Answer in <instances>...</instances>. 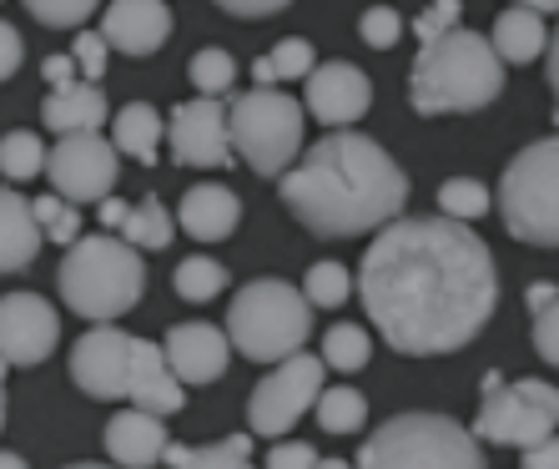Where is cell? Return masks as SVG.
Instances as JSON below:
<instances>
[{"instance_id": "24", "label": "cell", "mask_w": 559, "mask_h": 469, "mask_svg": "<svg viewBox=\"0 0 559 469\" xmlns=\"http://www.w3.org/2000/svg\"><path fill=\"white\" fill-rule=\"evenodd\" d=\"M162 137H167V121L156 117V106H146V102H127L117 117H111V142L121 146V156L142 162V167L156 162Z\"/></svg>"}, {"instance_id": "7", "label": "cell", "mask_w": 559, "mask_h": 469, "mask_svg": "<svg viewBox=\"0 0 559 469\" xmlns=\"http://www.w3.org/2000/svg\"><path fill=\"white\" fill-rule=\"evenodd\" d=\"M499 218L530 248H559V137L530 142L499 177Z\"/></svg>"}, {"instance_id": "49", "label": "cell", "mask_w": 559, "mask_h": 469, "mask_svg": "<svg viewBox=\"0 0 559 469\" xmlns=\"http://www.w3.org/2000/svg\"><path fill=\"white\" fill-rule=\"evenodd\" d=\"M520 5H534V11H559V0H520Z\"/></svg>"}, {"instance_id": "48", "label": "cell", "mask_w": 559, "mask_h": 469, "mask_svg": "<svg viewBox=\"0 0 559 469\" xmlns=\"http://www.w3.org/2000/svg\"><path fill=\"white\" fill-rule=\"evenodd\" d=\"M524 298H530V308L539 313V308H549V303L559 298V288L555 283H530V293H524Z\"/></svg>"}, {"instance_id": "45", "label": "cell", "mask_w": 559, "mask_h": 469, "mask_svg": "<svg viewBox=\"0 0 559 469\" xmlns=\"http://www.w3.org/2000/svg\"><path fill=\"white\" fill-rule=\"evenodd\" d=\"M520 459H524V469H559V434H549V439L530 444Z\"/></svg>"}, {"instance_id": "38", "label": "cell", "mask_w": 559, "mask_h": 469, "mask_svg": "<svg viewBox=\"0 0 559 469\" xmlns=\"http://www.w3.org/2000/svg\"><path fill=\"white\" fill-rule=\"evenodd\" d=\"M106 46H111V40H106L102 31H81V36L71 40V56L81 61V77H86V81H102L106 77Z\"/></svg>"}, {"instance_id": "35", "label": "cell", "mask_w": 559, "mask_h": 469, "mask_svg": "<svg viewBox=\"0 0 559 469\" xmlns=\"http://www.w3.org/2000/svg\"><path fill=\"white\" fill-rule=\"evenodd\" d=\"M31 208H36V218H40V227H46V237H51V243L71 248V243L81 237V212H76V202H71V197L51 192V197H36Z\"/></svg>"}, {"instance_id": "34", "label": "cell", "mask_w": 559, "mask_h": 469, "mask_svg": "<svg viewBox=\"0 0 559 469\" xmlns=\"http://www.w3.org/2000/svg\"><path fill=\"white\" fill-rule=\"evenodd\" d=\"M439 212H449L459 222H479L489 212V187L474 183V177H449L439 187Z\"/></svg>"}, {"instance_id": "17", "label": "cell", "mask_w": 559, "mask_h": 469, "mask_svg": "<svg viewBox=\"0 0 559 469\" xmlns=\"http://www.w3.org/2000/svg\"><path fill=\"white\" fill-rule=\"evenodd\" d=\"M127 399L131 404L152 409V414H177L187 399V384L182 374L171 368L167 359V343H152V339H136L131 343V384H127Z\"/></svg>"}, {"instance_id": "46", "label": "cell", "mask_w": 559, "mask_h": 469, "mask_svg": "<svg viewBox=\"0 0 559 469\" xmlns=\"http://www.w3.org/2000/svg\"><path fill=\"white\" fill-rule=\"evenodd\" d=\"M127 202H121V197H102V212H96V218H102V227H111V233H121V222H127Z\"/></svg>"}, {"instance_id": "40", "label": "cell", "mask_w": 559, "mask_h": 469, "mask_svg": "<svg viewBox=\"0 0 559 469\" xmlns=\"http://www.w3.org/2000/svg\"><path fill=\"white\" fill-rule=\"evenodd\" d=\"M534 349H539V359L549 368H559V298L534 313Z\"/></svg>"}, {"instance_id": "36", "label": "cell", "mask_w": 559, "mask_h": 469, "mask_svg": "<svg viewBox=\"0 0 559 469\" xmlns=\"http://www.w3.org/2000/svg\"><path fill=\"white\" fill-rule=\"evenodd\" d=\"M26 11L36 15L40 26L71 31V26H81L92 11H102V0H26Z\"/></svg>"}, {"instance_id": "37", "label": "cell", "mask_w": 559, "mask_h": 469, "mask_svg": "<svg viewBox=\"0 0 559 469\" xmlns=\"http://www.w3.org/2000/svg\"><path fill=\"white\" fill-rule=\"evenodd\" d=\"M358 36H364V46H373V51H389L393 40L404 36V21H399L393 5H368V11L358 15Z\"/></svg>"}, {"instance_id": "42", "label": "cell", "mask_w": 559, "mask_h": 469, "mask_svg": "<svg viewBox=\"0 0 559 469\" xmlns=\"http://www.w3.org/2000/svg\"><path fill=\"white\" fill-rule=\"evenodd\" d=\"M227 15H242V21H258V15H277V11H287L293 0H217Z\"/></svg>"}, {"instance_id": "41", "label": "cell", "mask_w": 559, "mask_h": 469, "mask_svg": "<svg viewBox=\"0 0 559 469\" xmlns=\"http://www.w3.org/2000/svg\"><path fill=\"white\" fill-rule=\"evenodd\" d=\"M312 465H323V455L302 439H277L267 449V469H312Z\"/></svg>"}, {"instance_id": "31", "label": "cell", "mask_w": 559, "mask_h": 469, "mask_svg": "<svg viewBox=\"0 0 559 469\" xmlns=\"http://www.w3.org/2000/svg\"><path fill=\"white\" fill-rule=\"evenodd\" d=\"M171 288H177V298H187V303H212L222 288H227V268H222L217 258H187V262H177Z\"/></svg>"}, {"instance_id": "16", "label": "cell", "mask_w": 559, "mask_h": 469, "mask_svg": "<svg viewBox=\"0 0 559 469\" xmlns=\"http://www.w3.org/2000/svg\"><path fill=\"white\" fill-rule=\"evenodd\" d=\"M102 36L111 40V51L152 56L171 36V11L162 0H111L102 11Z\"/></svg>"}, {"instance_id": "4", "label": "cell", "mask_w": 559, "mask_h": 469, "mask_svg": "<svg viewBox=\"0 0 559 469\" xmlns=\"http://www.w3.org/2000/svg\"><path fill=\"white\" fill-rule=\"evenodd\" d=\"M56 288H61L66 308L86 318V324H117L121 313H131L142 303L146 288V262L142 248L127 243L121 233H92L76 237L66 248L61 268H56Z\"/></svg>"}, {"instance_id": "11", "label": "cell", "mask_w": 559, "mask_h": 469, "mask_svg": "<svg viewBox=\"0 0 559 469\" xmlns=\"http://www.w3.org/2000/svg\"><path fill=\"white\" fill-rule=\"evenodd\" d=\"M46 177L71 202H102V197H111V187L121 177V146L106 142L102 131H66L51 146Z\"/></svg>"}, {"instance_id": "30", "label": "cell", "mask_w": 559, "mask_h": 469, "mask_svg": "<svg viewBox=\"0 0 559 469\" xmlns=\"http://www.w3.org/2000/svg\"><path fill=\"white\" fill-rule=\"evenodd\" d=\"M368 359H373V339H368V328L333 324L323 333V364L333 368V374H358Z\"/></svg>"}, {"instance_id": "9", "label": "cell", "mask_w": 559, "mask_h": 469, "mask_svg": "<svg viewBox=\"0 0 559 469\" xmlns=\"http://www.w3.org/2000/svg\"><path fill=\"white\" fill-rule=\"evenodd\" d=\"M559 424V389L545 378H514L509 384L499 368L484 374V404L474 414V434L484 444H504V449H530L549 439Z\"/></svg>"}, {"instance_id": "5", "label": "cell", "mask_w": 559, "mask_h": 469, "mask_svg": "<svg viewBox=\"0 0 559 469\" xmlns=\"http://www.w3.org/2000/svg\"><path fill=\"white\" fill-rule=\"evenodd\" d=\"M233 349L252 364H283L312 339V298L283 278H252L227 308Z\"/></svg>"}, {"instance_id": "25", "label": "cell", "mask_w": 559, "mask_h": 469, "mask_svg": "<svg viewBox=\"0 0 559 469\" xmlns=\"http://www.w3.org/2000/svg\"><path fill=\"white\" fill-rule=\"evenodd\" d=\"M252 459V434H233V439H217V444H167L162 465H177V469H242Z\"/></svg>"}, {"instance_id": "28", "label": "cell", "mask_w": 559, "mask_h": 469, "mask_svg": "<svg viewBox=\"0 0 559 469\" xmlns=\"http://www.w3.org/2000/svg\"><path fill=\"white\" fill-rule=\"evenodd\" d=\"M312 40L302 36H287L273 46V56H258V66H252V77H258V86H277V81H308L312 71Z\"/></svg>"}, {"instance_id": "23", "label": "cell", "mask_w": 559, "mask_h": 469, "mask_svg": "<svg viewBox=\"0 0 559 469\" xmlns=\"http://www.w3.org/2000/svg\"><path fill=\"white\" fill-rule=\"evenodd\" d=\"M495 51L514 66H530L534 56L549 51V26H545V11H534V5H520V0H509V11H499L495 21Z\"/></svg>"}, {"instance_id": "1", "label": "cell", "mask_w": 559, "mask_h": 469, "mask_svg": "<svg viewBox=\"0 0 559 469\" xmlns=\"http://www.w3.org/2000/svg\"><path fill=\"white\" fill-rule=\"evenodd\" d=\"M358 303L373 333L404 359L459 353L484 333L499 303L495 253L468 222L393 218L358 268Z\"/></svg>"}, {"instance_id": "10", "label": "cell", "mask_w": 559, "mask_h": 469, "mask_svg": "<svg viewBox=\"0 0 559 469\" xmlns=\"http://www.w3.org/2000/svg\"><path fill=\"white\" fill-rule=\"evenodd\" d=\"M323 353H293V359H283V364L273 368V374L262 378L258 389H252L248 399V424L258 439H283L293 424H298L302 414H308L312 404H318V394H323Z\"/></svg>"}, {"instance_id": "2", "label": "cell", "mask_w": 559, "mask_h": 469, "mask_svg": "<svg viewBox=\"0 0 559 469\" xmlns=\"http://www.w3.org/2000/svg\"><path fill=\"white\" fill-rule=\"evenodd\" d=\"M277 197L312 237H358L404 212L408 177L378 142L358 131H328L277 177Z\"/></svg>"}, {"instance_id": "47", "label": "cell", "mask_w": 559, "mask_h": 469, "mask_svg": "<svg viewBox=\"0 0 559 469\" xmlns=\"http://www.w3.org/2000/svg\"><path fill=\"white\" fill-rule=\"evenodd\" d=\"M549 61H545V77H549V92H555V121H559V26H555V46H549Z\"/></svg>"}, {"instance_id": "15", "label": "cell", "mask_w": 559, "mask_h": 469, "mask_svg": "<svg viewBox=\"0 0 559 469\" xmlns=\"http://www.w3.org/2000/svg\"><path fill=\"white\" fill-rule=\"evenodd\" d=\"M308 112L323 127H353L358 117H368L373 106V81L358 71L353 61H323L308 71Z\"/></svg>"}, {"instance_id": "13", "label": "cell", "mask_w": 559, "mask_h": 469, "mask_svg": "<svg viewBox=\"0 0 559 469\" xmlns=\"http://www.w3.org/2000/svg\"><path fill=\"white\" fill-rule=\"evenodd\" d=\"M167 142L177 167H222L237 152L222 96H197V102L177 106L167 117Z\"/></svg>"}, {"instance_id": "43", "label": "cell", "mask_w": 559, "mask_h": 469, "mask_svg": "<svg viewBox=\"0 0 559 469\" xmlns=\"http://www.w3.org/2000/svg\"><path fill=\"white\" fill-rule=\"evenodd\" d=\"M0 46H5V51H0V77L11 81L15 71H21V61H26V46H21V31H15V26H5V31H0Z\"/></svg>"}, {"instance_id": "33", "label": "cell", "mask_w": 559, "mask_h": 469, "mask_svg": "<svg viewBox=\"0 0 559 469\" xmlns=\"http://www.w3.org/2000/svg\"><path fill=\"white\" fill-rule=\"evenodd\" d=\"M302 293L312 298V308H343L353 298V278L343 262H312L302 278Z\"/></svg>"}, {"instance_id": "20", "label": "cell", "mask_w": 559, "mask_h": 469, "mask_svg": "<svg viewBox=\"0 0 559 469\" xmlns=\"http://www.w3.org/2000/svg\"><path fill=\"white\" fill-rule=\"evenodd\" d=\"M177 222H182V233L197 237V243H222V237L237 233V222H242V202H237L233 187L197 183V187H187L182 208H177Z\"/></svg>"}, {"instance_id": "32", "label": "cell", "mask_w": 559, "mask_h": 469, "mask_svg": "<svg viewBox=\"0 0 559 469\" xmlns=\"http://www.w3.org/2000/svg\"><path fill=\"white\" fill-rule=\"evenodd\" d=\"M187 77H192V86L202 96H222V92H233L237 61H233V51H222V46H202V51L192 56V66H187Z\"/></svg>"}, {"instance_id": "18", "label": "cell", "mask_w": 559, "mask_h": 469, "mask_svg": "<svg viewBox=\"0 0 559 469\" xmlns=\"http://www.w3.org/2000/svg\"><path fill=\"white\" fill-rule=\"evenodd\" d=\"M167 359L182 374V384H217L233 359V333L212 324H177L167 333Z\"/></svg>"}, {"instance_id": "29", "label": "cell", "mask_w": 559, "mask_h": 469, "mask_svg": "<svg viewBox=\"0 0 559 469\" xmlns=\"http://www.w3.org/2000/svg\"><path fill=\"white\" fill-rule=\"evenodd\" d=\"M312 414H318V424H323L328 434H353V430H364L368 399L358 389H348V384H333V389L318 394Z\"/></svg>"}, {"instance_id": "21", "label": "cell", "mask_w": 559, "mask_h": 469, "mask_svg": "<svg viewBox=\"0 0 559 469\" xmlns=\"http://www.w3.org/2000/svg\"><path fill=\"white\" fill-rule=\"evenodd\" d=\"M40 243H46V227H40L36 208H31L26 197L15 192V183L5 187V197H0V268L5 273H21V268H31L40 253Z\"/></svg>"}, {"instance_id": "26", "label": "cell", "mask_w": 559, "mask_h": 469, "mask_svg": "<svg viewBox=\"0 0 559 469\" xmlns=\"http://www.w3.org/2000/svg\"><path fill=\"white\" fill-rule=\"evenodd\" d=\"M46 162H51V146L40 142L36 131L15 127L5 131V142H0V172H5V183H31V177H46Z\"/></svg>"}, {"instance_id": "27", "label": "cell", "mask_w": 559, "mask_h": 469, "mask_svg": "<svg viewBox=\"0 0 559 469\" xmlns=\"http://www.w3.org/2000/svg\"><path fill=\"white\" fill-rule=\"evenodd\" d=\"M177 227L182 222L171 218L156 197H146V202H136V208L127 212V222H121V237L127 243H136L142 253H162V248H171V237H177Z\"/></svg>"}, {"instance_id": "22", "label": "cell", "mask_w": 559, "mask_h": 469, "mask_svg": "<svg viewBox=\"0 0 559 469\" xmlns=\"http://www.w3.org/2000/svg\"><path fill=\"white\" fill-rule=\"evenodd\" d=\"M106 117H111V106L106 96L96 92V81H71V86H51L46 106H40V121L51 131H102Z\"/></svg>"}, {"instance_id": "8", "label": "cell", "mask_w": 559, "mask_h": 469, "mask_svg": "<svg viewBox=\"0 0 559 469\" xmlns=\"http://www.w3.org/2000/svg\"><path fill=\"white\" fill-rule=\"evenodd\" d=\"M302 117H308V102H298V96H287V92H273V86L233 96L227 127H233L237 156H242L258 177H283L302 152Z\"/></svg>"}, {"instance_id": "39", "label": "cell", "mask_w": 559, "mask_h": 469, "mask_svg": "<svg viewBox=\"0 0 559 469\" xmlns=\"http://www.w3.org/2000/svg\"><path fill=\"white\" fill-rule=\"evenodd\" d=\"M459 15H464V5L459 0H433L429 11L414 21V31H418V40H439V36H449V31L459 26Z\"/></svg>"}, {"instance_id": "3", "label": "cell", "mask_w": 559, "mask_h": 469, "mask_svg": "<svg viewBox=\"0 0 559 469\" xmlns=\"http://www.w3.org/2000/svg\"><path fill=\"white\" fill-rule=\"evenodd\" d=\"M504 56L479 31L454 26L449 36L424 40L418 61L408 71V102L418 117H459L479 112L504 92Z\"/></svg>"}, {"instance_id": "6", "label": "cell", "mask_w": 559, "mask_h": 469, "mask_svg": "<svg viewBox=\"0 0 559 469\" xmlns=\"http://www.w3.org/2000/svg\"><path fill=\"white\" fill-rule=\"evenodd\" d=\"M364 469H484L479 434L449 414H399L358 449Z\"/></svg>"}, {"instance_id": "44", "label": "cell", "mask_w": 559, "mask_h": 469, "mask_svg": "<svg viewBox=\"0 0 559 469\" xmlns=\"http://www.w3.org/2000/svg\"><path fill=\"white\" fill-rule=\"evenodd\" d=\"M76 71H81V61L76 56H46V66H40V77H46V86H71L76 81Z\"/></svg>"}, {"instance_id": "19", "label": "cell", "mask_w": 559, "mask_h": 469, "mask_svg": "<svg viewBox=\"0 0 559 469\" xmlns=\"http://www.w3.org/2000/svg\"><path fill=\"white\" fill-rule=\"evenodd\" d=\"M167 444H171V434H167V424H162V414H152V409H142V404L121 409V414H111V424H106V455L127 469L156 465V459L167 455Z\"/></svg>"}, {"instance_id": "12", "label": "cell", "mask_w": 559, "mask_h": 469, "mask_svg": "<svg viewBox=\"0 0 559 469\" xmlns=\"http://www.w3.org/2000/svg\"><path fill=\"white\" fill-rule=\"evenodd\" d=\"M61 343V313L40 293H5L0 298V353H5V368H31L46 364Z\"/></svg>"}, {"instance_id": "14", "label": "cell", "mask_w": 559, "mask_h": 469, "mask_svg": "<svg viewBox=\"0 0 559 469\" xmlns=\"http://www.w3.org/2000/svg\"><path fill=\"white\" fill-rule=\"evenodd\" d=\"M131 333H121L117 324H96L92 333H81L71 349V378L86 399H127L131 384Z\"/></svg>"}]
</instances>
